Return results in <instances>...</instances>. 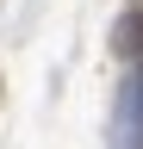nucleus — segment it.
Here are the masks:
<instances>
[{
  "label": "nucleus",
  "mask_w": 143,
  "mask_h": 149,
  "mask_svg": "<svg viewBox=\"0 0 143 149\" xmlns=\"http://www.w3.org/2000/svg\"><path fill=\"white\" fill-rule=\"evenodd\" d=\"M112 44H118V56H131V62H143V6H131L112 25Z\"/></svg>",
  "instance_id": "1"
}]
</instances>
